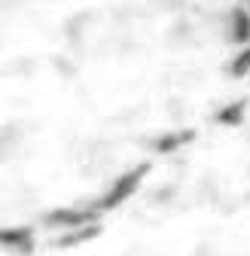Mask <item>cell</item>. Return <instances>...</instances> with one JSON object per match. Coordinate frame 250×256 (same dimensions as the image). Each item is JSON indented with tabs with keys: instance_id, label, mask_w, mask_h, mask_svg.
Returning <instances> with one entry per match:
<instances>
[{
	"instance_id": "obj_2",
	"label": "cell",
	"mask_w": 250,
	"mask_h": 256,
	"mask_svg": "<svg viewBox=\"0 0 250 256\" xmlns=\"http://www.w3.org/2000/svg\"><path fill=\"white\" fill-rule=\"evenodd\" d=\"M22 256H250V122L204 128Z\"/></svg>"
},
{
	"instance_id": "obj_1",
	"label": "cell",
	"mask_w": 250,
	"mask_h": 256,
	"mask_svg": "<svg viewBox=\"0 0 250 256\" xmlns=\"http://www.w3.org/2000/svg\"><path fill=\"white\" fill-rule=\"evenodd\" d=\"M232 43L214 0H10L4 232L68 226L216 125Z\"/></svg>"
}]
</instances>
